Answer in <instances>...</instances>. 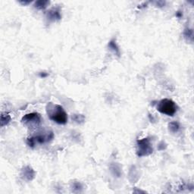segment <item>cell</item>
Instances as JSON below:
<instances>
[{
	"mask_svg": "<svg viewBox=\"0 0 194 194\" xmlns=\"http://www.w3.org/2000/svg\"><path fill=\"white\" fill-rule=\"evenodd\" d=\"M46 112L49 119L59 125H65L68 122V114L61 105L49 103L46 105Z\"/></svg>",
	"mask_w": 194,
	"mask_h": 194,
	"instance_id": "obj_1",
	"label": "cell"
},
{
	"mask_svg": "<svg viewBox=\"0 0 194 194\" xmlns=\"http://www.w3.org/2000/svg\"><path fill=\"white\" fill-rule=\"evenodd\" d=\"M54 138V134L52 130H46L42 133H39L37 135L30 137L27 139V143L31 148H34L37 144H44L50 142Z\"/></svg>",
	"mask_w": 194,
	"mask_h": 194,
	"instance_id": "obj_2",
	"label": "cell"
},
{
	"mask_svg": "<svg viewBox=\"0 0 194 194\" xmlns=\"http://www.w3.org/2000/svg\"><path fill=\"white\" fill-rule=\"evenodd\" d=\"M157 110L160 113L164 114L168 116H173L178 111V106L173 100L164 99L158 103Z\"/></svg>",
	"mask_w": 194,
	"mask_h": 194,
	"instance_id": "obj_3",
	"label": "cell"
},
{
	"mask_svg": "<svg viewBox=\"0 0 194 194\" xmlns=\"http://www.w3.org/2000/svg\"><path fill=\"white\" fill-rule=\"evenodd\" d=\"M153 152L152 145L148 137L137 141V155L139 157L148 156Z\"/></svg>",
	"mask_w": 194,
	"mask_h": 194,
	"instance_id": "obj_4",
	"label": "cell"
},
{
	"mask_svg": "<svg viewBox=\"0 0 194 194\" xmlns=\"http://www.w3.org/2000/svg\"><path fill=\"white\" fill-rule=\"evenodd\" d=\"M41 115L37 112H32L25 115L21 119L22 123L29 128H35L41 124Z\"/></svg>",
	"mask_w": 194,
	"mask_h": 194,
	"instance_id": "obj_5",
	"label": "cell"
},
{
	"mask_svg": "<svg viewBox=\"0 0 194 194\" xmlns=\"http://www.w3.org/2000/svg\"><path fill=\"white\" fill-rule=\"evenodd\" d=\"M62 18L61 9L59 7H54L46 12V19L50 22L60 21Z\"/></svg>",
	"mask_w": 194,
	"mask_h": 194,
	"instance_id": "obj_6",
	"label": "cell"
},
{
	"mask_svg": "<svg viewBox=\"0 0 194 194\" xmlns=\"http://www.w3.org/2000/svg\"><path fill=\"white\" fill-rule=\"evenodd\" d=\"M35 171L30 166H25L21 169V176L22 179L26 181H31L35 178Z\"/></svg>",
	"mask_w": 194,
	"mask_h": 194,
	"instance_id": "obj_7",
	"label": "cell"
},
{
	"mask_svg": "<svg viewBox=\"0 0 194 194\" xmlns=\"http://www.w3.org/2000/svg\"><path fill=\"white\" fill-rule=\"evenodd\" d=\"M108 46L110 50L112 51L115 55H116L117 56H118V57H120L121 51H120V49H119L118 44H117L115 39H112V40H111L109 42H108Z\"/></svg>",
	"mask_w": 194,
	"mask_h": 194,
	"instance_id": "obj_8",
	"label": "cell"
},
{
	"mask_svg": "<svg viewBox=\"0 0 194 194\" xmlns=\"http://www.w3.org/2000/svg\"><path fill=\"white\" fill-rule=\"evenodd\" d=\"M180 125L178 121H171L168 124V130L172 134H176L180 130Z\"/></svg>",
	"mask_w": 194,
	"mask_h": 194,
	"instance_id": "obj_9",
	"label": "cell"
},
{
	"mask_svg": "<svg viewBox=\"0 0 194 194\" xmlns=\"http://www.w3.org/2000/svg\"><path fill=\"white\" fill-rule=\"evenodd\" d=\"M50 2L47 0H39V1L35 2L34 7L39 10H44L47 8Z\"/></svg>",
	"mask_w": 194,
	"mask_h": 194,
	"instance_id": "obj_10",
	"label": "cell"
},
{
	"mask_svg": "<svg viewBox=\"0 0 194 194\" xmlns=\"http://www.w3.org/2000/svg\"><path fill=\"white\" fill-rule=\"evenodd\" d=\"M110 169H111V171L115 176L118 177V178L121 177V167L118 164H117V163H112L111 165H110Z\"/></svg>",
	"mask_w": 194,
	"mask_h": 194,
	"instance_id": "obj_11",
	"label": "cell"
},
{
	"mask_svg": "<svg viewBox=\"0 0 194 194\" xmlns=\"http://www.w3.org/2000/svg\"><path fill=\"white\" fill-rule=\"evenodd\" d=\"M11 116L8 113H2L1 118H0V123H1V127H3L4 126L7 125L10 121H11Z\"/></svg>",
	"mask_w": 194,
	"mask_h": 194,
	"instance_id": "obj_12",
	"label": "cell"
},
{
	"mask_svg": "<svg viewBox=\"0 0 194 194\" xmlns=\"http://www.w3.org/2000/svg\"><path fill=\"white\" fill-rule=\"evenodd\" d=\"M72 120L77 124H83L85 121V117L81 114H74L72 115Z\"/></svg>",
	"mask_w": 194,
	"mask_h": 194,
	"instance_id": "obj_13",
	"label": "cell"
},
{
	"mask_svg": "<svg viewBox=\"0 0 194 194\" xmlns=\"http://www.w3.org/2000/svg\"><path fill=\"white\" fill-rule=\"evenodd\" d=\"M71 188H72V190L74 193H81V190H82L83 186L80 182L77 181V182H74L71 186Z\"/></svg>",
	"mask_w": 194,
	"mask_h": 194,
	"instance_id": "obj_14",
	"label": "cell"
},
{
	"mask_svg": "<svg viewBox=\"0 0 194 194\" xmlns=\"http://www.w3.org/2000/svg\"><path fill=\"white\" fill-rule=\"evenodd\" d=\"M183 36L187 40H190L192 41L193 40V32L192 29H190L188 28H187L183 31Z\"/></svg>",
	"mask_w": 194,
	"mask_h": 194,
	"instance_id": "obj_15",
	"label": "cell"
},
{
	"mask_svg": "<svg viewBox=\"0 0 194 194\" xmlns=\"http://www.w3.org/2000/svg\"><path fill=\"white\" fill-rule=\"evenodd\" d=\"M19 2L21 3V5H23V6H27V5L30 4V3L31 2V1H26V0L23 1V0H21V1H19Z\"/></svg>",
	"mask_w": 194,
	"mask_h": 194,
	"instance_id": "obj_16",
	"label": "cell"
},
{
	"mask_svg": "<svg viewBox=\"0 0 194 194\" xmlns=\"http://www.w3.org/2000/svg\"><path fill=\"white\" fill-rule=\"evenodd\" d=\"M39 75H40V77L45 78V77H46L49 75V74H48V73H46V72H40V74H39Z\"/></svg>",
	"mask_w": 194,
	"mask_h": 194,
	"instance_id": "obj_17",
	"label": "cell"
},
{
	"mask_svg": "<svg viewBox=\"0 0 194 194\" xmlns=\"http://www.w3.org/2000/svg\"><path fill=\"white\" fill-rule=\"evenodd\" d=\"M156 4H157L158 6H159V7H162V6H165V2H162V1H159V2H156Z\"/></svg>",
	"mask_w": 194,
	"mask_h": 194,
	"instance_id": "obj_18",
	"label": "cell"
},
{
	"mask_svg": "<svg viewBox=\"0 0 194 194\" xmlns=\"http://www.w3.org/2000/svg\"><path fill=\"white\" fill-rule=\"evenodd\" d=\"M176 16L178 17V18H180V17L182 16V15H181V13L180 12V11H178V12L176 13Z\"/></svg>",
	"mask_w": 194,
	"mask_h": 194,
	"instance_id": "obj_19",
	"label": "cell"
}]
</instances>
